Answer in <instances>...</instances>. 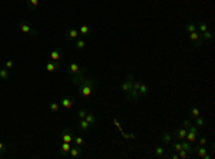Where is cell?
I'll return each instance as SVG.
<instances>
[{
  "label": "cell",
  "mask_w": 215,
  "mask_h": 159,
  "mask_svg": "<svg viewBox=\"0 0 215 159\" xmlns=\"http://www.w3.org/2000/svg\"><path fill=\"white\" fill-rule=\"evenodd\" d=\"M99 85V80L98 78H85L83 80H80L78 83L79 86V95H80V98H83V99H88V98H91L92 93H93V89Z\"/></svg>",
  "instance_id": "6da1fadb"
},
{
  "label": "cell",
  "mask_w": 215,
  "mask_h": 159,
  "mask_svg": "<svg viewBox=\"0 0 215 159\" xmlns=\"http://www.w3.org/2000/svg\"><path fill=\"white\" fill-rule=\"evenodd\" d=\"M133 80H135V76H133V73H128V75H126V78L122 80V83H121V90L124 92L125 96H126V95L130 92V89H132V85H133Z\"/></svg>",
  "instance_id": "7a4b0ae2"
},
{
  "label": "cell",
  "mask_w": 215,
  "mask_h": 159,
  "mask_svg": "<svg viewBox=\"0 0 215 159\" xmlns=\"http://www.w3.org/2000/svg\"><path fill=\"white\" fill-rule=\"evenodd\" d=\"M194 156H198V158H202V159H212V155L208 153V149L207 146H199L198 143H194Z\"/></svg>",
  "instance_id": "3957f363"
},
{
  "label": "cell",
  "mask_w": 215,
  "mask_h": 159,
  "mask_svg": "<svg viewBox=\"0 0 215 159\" xmlns=\"http://www.w3.org/2000/svg\"><path fill=\"white\" fill-rule=\"evenodd\" d=\"M19 27H20V30L23 32V33H26V34H29V36H32V37H36L37 36V32H36V29L29 23V22H22L19 25Z\"/></svg>",
  "instance_id": "277c9868"
},
{
  "label": "cell",
  "mask_w": 215,
  "mask_h": 159,
  "mask_svg": "<svg viewBox=\"0 0 215 159\" xmlns=\"http://www.w3.org/2000/svg\"><path fill=\"white\" fill-rule=\"evenodd\" d=\"M189 34V39H191V42L195 45L196 47H201L202 45H204V40H202L201 37V33L196 30V32H192V33H188Z\"/></svg>",
  "instance_id": "5b68a950"
},
{
  "label": "cell",
  "mask_w": 215,
  "mask_h": 159,
  "mask_svg": "<svg viewBox=\"0 0 215 159\" xmlns=\"http://www.w3.org/2000/svg\"><path fill=\"white\" fill-rule=\"evenodd\" d=\"M60 140L62 142H67V143H72L73 142V131L72 129H65L62 135H60Z\"/></svg>",
  "instance_id": "8992f818"
},
{
  "label": "cell",
  "mask_w": 215,
  "mask_h": 159,
  "mask_svg": "<svg viewBox=\"0 0 215 159\" xmlns=\"http://www.w3.org/2000/svg\"><path fill=\"white\" fill-rule=\"evenodd\" d=\"M59 146H60V156H62V158H65V156H69V151H70V148H72L70 143L59 140Z\"/></svg>",
  "instance_id": "52a82bcc"
},
{
  "label": "cell",
  "mask_w": 215,
  "mask_h": 159,
  "mask_svg": "<svg viewBox=\"0 0 215 159\" xmlns=\"http://www.w3.org/2000/svg\"><path fill=\"white\" fill-rule=\"evenodd\" d=\"M80 36L79 34V30L76 29V27H70V29H67L66 30V40H76Z\"/></svg>",
  "instance_id": "ba28073f"
},
{
  "label": "cell",
  "mask_w": 215,
  "mask_h": 159,
  "mask_svg": "<svg viewBox=\"0 0 215 159\" xmlns=\"http://www.w3.org/2000/svg\"><path fill=\"white\" fill-rule=\"evenodd\" d=\"M181 145H182V149L184 151H187L188 152V155H189V158H192L194 156V143H191L189 140H187V139H182L181 140Z\"/></svg>",
  "instance_id": "9c48e42d"
},
{
  "label": "cell",
  "mask_w": 215,
  "mask_h": 159,
  "mask_svg": "<svg viewBox=\"0 0 215 159\" xmlns=\"http://www.w3.org/2000/svg\"><path fill=\"white\" fill-rule=\"evenodd\" d=\"M59 69H60V63H59V62H53V60H50V62L46 63V72L53 73V72H56V70H59Z\"/></svg>",
  "instance_id": "30bf717a"
},
{
  "label": "cell",
  "mask_w": 215,
  "mask_h": 159,
  "mask_svg": "<svg viewBox=\"0 0 215 159\" xmlns=\"http://www.w3.org/2000/svg\"><path fill=\"white\" fill-rule=\"evenodd\" d=\"M174 135H175L176 140H182L187 138V128H176L174 131Z\"/></svg>",
  "instance_id": "8fae6325"
},
{
  "label": "cell",
  "mask_w": 215,
  "mask_h": 159,
  "mask_svg": "<svg viewBox=\"0 0 215 159\" xmlns=\"http://www.w3.org/2000/svg\"><path fill=\"white\" fill-rule=\"evenodd\" d=\"M154 152L157 158H168V153L165 152V148H162L161 145H157L154 148Z\"/></svg>",
  "instance_id": "7c38bea8"
},
{
  "label": "cell",
  "mask_w": 215,
  "mask_h": 159,
  "mask_svg": "<svg viewBox=\"0 0 215 159\" xmlns=\"http://www.w3.org/2000/svg\"><path fill=\"white\" fill-rule=\"evenodd\" d=\"M82 155V149H80V146H72L70 148V151H69V158H72V159H76V158H79Z\"/></svg>",
  "instance_id": "4fadbf2b"
},
{
  "label": "cell",
  "mask_w": 215,
  "mask_h": 159,
  "mask_svg": "<svg viewBox=\"0 0 215 159\" xmlns=\"http://www.w3.org/2000/svg\"><path fill=\"white\" fill-rule=\"evenodd\" d=\"M60 106H63L65 109H72L73 100H72L69 96H62V99H60Z\"/></svg>",
  "instance_id": "5bb4252c"
},
{
  "label": "cell",
  "mask_w": 215,
  "mask_h": 159,
  "mask_svg": "<svg viewBox=\"0 0 215 159\" xmlns=\"http://www.w3.org/2000/svg\"><path fill=\"white\" fill-rule=\"evenodd\" d=\"M172 138H174V135L171 132H163L161 135V143L163 145H169L171 142H172Z\"/></svg>",
  "instance_id": "9a60e30c"
},
{
  "label": "cell",
  "mask_w": 215,
  "mask_h": 159,
  "mask_svg": "<svg viewBox=\"0 0 215 159\" xmlns=\"http://www.w3.org/2000/svg\"><path fill=\"white\" fill-rule=\"evenodd\" d=\"M139 95H141V98L149 95V86L146 83H143V82H141V85H139Z\"/></svg>",
  "instance_id": "2e32d148"
},
{
  "label": "cell",
  "mask_w": 215,
  "mask_h": 159,
  "mask_svg": "<svg viewBox=\"0 0 215 159\" xmlns=\"http://www.w3.org/2000/svg\"><path fill=\"white\" fill-rule=\"evenodd\" d=\"M198 136H199V133L189 132V131H187V138H185V139L189 140L191 143H196V139H198Z\"/></svg>",
  "instance_id": "e0dca14e"
},
{
  "label": "cell",
  "mask_w": 215,
  "mask_h": 159,
  "mask_svg": "<svg viewBox=\"0 0 215 159\" xmlns=\"http://www.w3.org/2000/svg\"><path fill=\"white\" fill-rule=\"evenodd\" d=\"M195 25H196V30H198L199 33H204V32L208 30V23H205V22H202V20H199Z\"/></svg>",
  "instance_id": "ac0fdd59"
},
{
  "label": "cell",
  "mask_w": 215,
  "mask_h": 159,
  "mask_svg": "<svg viewBox=\"0 0 215 159\" xmlns=\"http://www.w3.org/2000/svg\"><path fill=\"white\" fill-rule=\"evenodd\" d=\"M80 70V65L76 63V62H72L70 65H69V75H75V73H78Z\"/></svg>",
  "instance_id": "d6986e66"
},
{
  "label": "cell",
  "mask_w": 215,
  "mask_h": 159,
  "mask_svg": "<svg viewBox=\"0 0 215 159\" xmlns=\"http://www.w3.org/2000/svg\"><path fill=\"white\" fill-rule=\"evenodd\" d=\"M195 126H198V128H204V126H207V119L204 118V116H196L195 118V123H194Z\"/></svg>",
  "instance_id": "ffe728a7"
},
{
  "label": "cell",
  "mask_w": 215,
  "mask_h": 159,
  "mask_svg": "<svg viewBox=\"0 0 215 159\" xmlns=\"http://www.w3.org/2000/svg\"><path fill=\"white\" fill-rule=\"evenodd\" d=\"M85 119H86V122H88V123H89L91 126H93L95 123H96V116H95V115H93L92 112H88V113H86Z\"/></svg>",
  "instance_id": "44dd1931"
},
{
  "label": "cell",
  "mask_w": 215,
  "mask_h": 159,
  "mask_svg": "<svg viewBox=\"0 0 215 159\" xmlns=\"http://www.w3.org/2000/svg\"><path fill=\"white\" fill-rule=\"evenodd\" d=\"M78 30L80 36H89V33H91V27L88 26V25H82L80 29H78Z\"/></svg>",
  "instance_id": "7402d4cb"
},
{
  "label": "cell",
  "mask_w": 215,
  "mask_h": 159,
  "mask_svg": "<svg viewBox=\"0 0 215 159\" xmlns=\"http://www.w3.org/2000/svg\"><path fill=\"white\" fill-rule=\"evenodd\" d=\"M79 129L83 131V132H86V131L91 129V125L86 122V119H79Z\"/></svg>",
  "instance_id": "603a6c76"
},
{
  "label": "cell",
  "mask_w": 215,
  "mask_h": 159,
  "mask_svg": "<svg viewBox=\"0 0 215 159\" xmlns=\"http://www.w3.org/2000/svg\"><path fill=\"white\" fill-rule=\"evenodd\" d=\"M60 56H62V54H60V50H59V49H55V50L50 52V56H49V57H50V60H53V62H59Z\"/></svg>",
  "instance_id": "cb8c5ba5"
},
{
  "label": "cell",
  "mask_w": 215,
  "mask_h": 159,
  "mask_svg": "<svg viewBox=\"0 0 215 159\" xmlns=\"http://www.w3.org/2000/svg\"><path fill=\"white\" fill-rule=\"evenodd\" d=\"M184 30H185L187 33H192V32H196V25H195V23H192V22H189V23H187V25H185Z\"/></svg>",
  "instance_id": "d4e9b609"
},
{
  "label": "cell",
  "mask_w": 215,
  "mask_h": 159,
  "mask_svg": "<svg viewBox=\"0 0 215 159\" xmlns=\"http://www.w3.org/2000/svg\"><path fill=\"white\" fill-rule=\"evenodd\" d=\"M201 37L204 42H211V40L214 39V34H212V32L211 30H207V32H204V33H201Z\"/></svg>",
  "instance_id": "484cf974"
},
{
  "label": "cell",
  "mask_w": 215,
  "mask_h": 159,
  "mask_svg": "<svg viewBox=\"0 0 215 159\" xmlns=\"http://www.w3.org/2000/svg\"><path fill=\"white\" fill-rule=\"evenodd\" d=\"M75 47H76V49H85V47H86V42L83 39L78 37V39L75 40Z\"/></svg>",
  "instance_id": "4316f807"
},
{
  "label": "cell",
  "mask_w": 215,
  "mask_h": 159,
  "mask_svg": "<svg viewBox=\"0 0 215 159\" xmlns=\"http://www.w3.org/2000/svg\"><path fill=\"white\" fill-rule=\"evenodd\" d=\"M10 78L9 69H0V80H7Z\"/></svg>",
  "instance_id": "83f0119b"
},
{
  "label": "cell",
  "mask_w": 215,
  "mask_h": 159,
  "mask_svg": "<svg viewBox=\"0 0 215 159\" xmlns=\"http://www.w3.org/2000/svg\"><path fill=\"white\" fill-rule=\"evenodd\" d=\"M27 4H29V9H30V10H36V9H37V4H39V0H27Z\"/></svg>",
  "instance_id": "f1b7e54d"
},
{
  "label": "cell",
  "mask_w": 215,
  "mask_h": 159,
  "mask_svg": "<svg viewBox=\"0 0 215 159\" xmlns=\"http://www.w3.org/2000/svg\"><path fill=\"white\" fill-rule=\"evenodd\" d=\"M181 149H182V145H181V140H176V142H174V143H172V151H174V152H179V151H181Z\"/></svg>",
  "instance_id": "f546056e"
},
{
  "label": "cell",
  "mask_w": 215,
  "mask_h": 159,
  "mask_svg": "<svg viewBox=\"0 0 215 159\" xmlns=\"http://www.w3.org/2000/svg\"><path fill=\"white\" fill-rule=\"evenodd\" d=\"M199 115H201V113H199V109H198L196 106H194V107L191 109V112H189V116H191V118H194V119H195L196 116H199Z\"/></svg>",
  "instance_id": "4dcf8cb0"
},
{
  "label": "cell",
  "mask_w": 215,
  "mask_h": 159,
  "mask_svg": "<svg viewBox=\"0 0 215 159\" xmlns=\"http://www.w3.org/2000/svg\"><path fill=\"white\" fill-rule=\"evenodd\" d=\"M59 107H60V102H59V103L58 102H52V103L49 105V109H50L52 112H58Z\"/></svg>",
  "instance_id": "1f68e13d"
},
{
  "label": "cell",
  "mask_w": 215,
  "mask_h": 159,
  "mask_svg": "<svg viewBox=\"0 0 215 159\" xmlns=\"http://www.w3.org/2000/svg\"><path fill=\"white\" fill-rule=\"evenodd\" d=\"M75 143H76V146H80V148H82V146L85 145V139H83V138H82V136H78V138H75Z\"/></svg>",
  "instance_id": "d6a6232c"
},
{
  "label": "cell",
  "mask_w": 215,
  "mask_h": 159,
  "mask_svg": "<svg viewBox=\"0 0 215 159\" xmlns=\"http://www.w3.org/2000/svg\"><path fill=\"white\" fill-rule=\"evenodd\" d=\"M199 138V136H198ZM198 140V145L199 146H207L208 145V139H207V136H204V138H199V139H196Z\"/></svg>",
  "instance_id": "836d02e7"
},
{
  "label": "cell",
  "mask_w": 215,
  "mask_h": 159,
  "mask_svg": "<svg viewBox=\"0 0 215 159\" xmlns=\"http://www.w3.org/2000/svg\"><path fill=\"white\" fill-rule=\"evenodd\" d=\"M178 158H189V155H188V152L187 151H184V149H181L179 152H178Z\"/></svg>",
  "instance_id": "e575fe53"
},
{
  "label": "cell",
  "mask_w": 215,
  "mask_h": 159,
  "mask_svg": "<svg viewBox=\"0 0 215 159\" xmlns=\"http://www.w3.org/2000/svg\"><path fill=\"white\" fill-rule=\"evenodd\" d=\"M86 109H80V110H79L78 112V118L79 119H85V116H86Z\"/></svg>",
  "instance_id": "d590c367"
},
{
  "label": "cell",
  "mask_w": 215,
  "mask_h": 159,
  "mask_svg": "<svg viewBox=\"0 0 215 159\" xmlns=\"http://www.w3.org/2000/svg\"><path fill=\"white\" fill-rule=\"evenodd\" d=\"M6 149H7V146L4 145V143H1V142H0V155H3V153L6 152Z\"/></svg>",
  "instance_id": "8d00e7d4"
},
{
  "label": "cell",
  "mask_w": 215,
  "mask_h": 159,
  "mask_svg": "<svg viewBox=\"0 0 215 159\" xmlns=\"http://www.w3.org/2000/svg\"><path fill=\"white\" fill-rule=\"evenodd\" d=\"M13 66H14L13 60H7V62H6V69H12Z\"/></svg>",
  "instance_id": "74e56055"
},
{
  "label": "cell",
  "mask_w": 215,
  "mask_h": 159,
  "mask_svg": "<svg viewBox=\"0 0 215 159\" xmlns=\"http://www.w3.org/2000/svg\"><path fill=\"white\" fill-rule=\"evenodd\" d=\"M189 125H191V119H185L182 122V128H188Z\"/></svg>",
  "instance_id": "f35d334b"
},
{
  "label": "cell",
  "mask_w": 215,
  "mask_h": 159,
  "mask_svg": "<svg viewBox=\"0 0 215 159\" xmlns=\"http://www.w3.org/2000/svg\"><path fill=\"white\" fill-rule=\"evenodd\" d=\"M168 158H172V159H178V153H176V152H174V151H172V153H171V155H168Z\"/></svg>",
  "instance_id": "ab89813d"
},
{
  "label": "cell",
  "mask_w": 215,
  "mask_h": 159,
  "mask_svg": "<svg viewBox=\"0 0 215 159\" xmlns=\"http://www.w3.org/2000/svg\"><path fill=\"white\" fill-rule=\"evenodd\" d=\"M0 69H1V66H0Z\"/></svg>",
  "instance_id": "60d3db41"
}]
</instances>
